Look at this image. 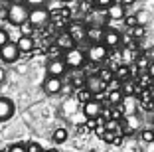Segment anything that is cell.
<instances>
[{"label":"cell","mask_w":154,"mask_h":152,"mask_svg":"<svg viewBox=\"0 0 154 152\" xmlns=\"http://www.w3.org/2000/svg\"><path fill=\"white\" fill-rule=\"evenodd\" d=\"M28 14H30V8L24 2H12L6 10V18L12 26H24L28 22Z\"/></svg>","instance_id":"1"},{"label":"cell","mask_w":154,"mask_h":152,"mask_svg":"<svg viewBox=\"0 0 154 152\" xmlns=\"http://www.w3.org/2000/svg\"><path fill=\"white\" fill-rule=\"evenodd\" d=\"M63 63L71 69H81L85 65V51L79 48H69L63 54Z\"/></svg>","instance_id":"2"},{"label":"cell","mask_w":154,"mask_h":152,"mask_svg":"<svg viewBox=\"0 0 154 152\" xmlns=\"http://www.w3.org/2000/svg\"><path fill=\"white\" fill-rule=\"evenodd\" d=\"M51 14L50 10L45 8V6H40V8H32L30 14H28V24L34 28H40V26H45V24L50 22Z\"/></svg>","instance_id":"3"},{"label":"cell","mask_w":154,"mask_h":152,"mask_svg":"<svg viewBox=\"0 0 154 152\" xmlns=\"http://www.w3.org/2000/svg\"><path fill=\"white\" fill-rule=\"evenodd\" d=\"M65 34L71 38L73 44H81V42L87 40V26L83 22H71Z\"/></svg>","instance_id":"4"},{"label":"cell","mask_w":154,"mask_h":152,"mask_svg":"<svg viewBox=\"0 0 154 152\" xmlns=\"http://www.w3.org/2000/svg\"><path fill=\"white\" fill-rule=\"evenodd\" d=\"M87 57L93 63H103L105 59L109 57V48L105 44H91L89 51H87Z\"/></svg>","instance_id":"5"},{"label":"cell","mask_w":154,"mask_h":152,"mask_svg":"<svg viewBox=\"0 0 154 152\" xmlns=\"http://www.w3.org/2000/svg\"><path fill=\"white\" fill-rule=\"evenodd\" d=\"M45 69H48V77H59V79L67 73V65L63 63V59H59V57L50 59Z\"/></svg>","instance_id":"6"},{"label":"cell","mask_w":154,"mask_h":152,"mask_svg":"<svg viewBox=\"0 0 154 152\" xmlns=\"http://www.w3.org/2000/svg\"><path fill=\"white\" fill-rule=\"evenodd\" d=\"M101 111H103V105L97 99H89L87 103H83V115H85V119H99Z\"/></svg>","instance_id":"7"},{"label":"cell","mask_w":154,"mask_h":152,"mask_svg":"<svg viewBox=\"0 0 154 152\" xmlns=\"http://www.w3.org/2000/svg\"><path fill=\"white\" fill-rule=\"evenodd\" d=\"M0 57H2V61H6V63L16 61V59L20 57V51H18V48H16V44L8 42L6 45H2V48H0Z\"/></svg>","instance_id":"8"},{"label":"cell","mask_w":154,"mask_h":152,"mask_svg":"<svg viewBox=\"0 0 154 152\" xmlns=\"http://www.w3.org/2000/svg\"><path fill=\"white\" fill-rule=\"evenodd\" d=\"M14 116V103L8 97H0V123H6Z\"/></svg>","instance_id":"9"},{"label":"cell","mask_w":154,"mask_h":152,"mask_svg":"<svg viewBox=\"0 0 154 152\" xmlns=\"http://www.w3.org/2000/svg\"><path fill=\"white\" fill-rule=\"evenodd\" d=\"M105 83L99 79L97 75H87L85 77V89L89 91L91 95H99V93H103V89H105Z\"/></svg>","instance_id":"10"},{"label":"cell","mask_w":154,"mask_h":152,"mask_svg":"<svg viewBox=\"0 0 154 152\" xmlns=\"http://www.w3.org/2000/svg\"><path fill=\"white\" fill-rule=\"evenodd\" d=\"M61 89H63V81L59 79V77H48L44 81V91L48 95H57Z\"/></svg>","instance_id":"11"},{"label":"cell","mask_w":154,"mask_h":152,"mask_svg":"<svg viewBox=\"0 0 154 152\" xmlns=\"http://www.w3.org/2000/svg\"><path fill=\"white\" fill-rule=\"evenodd\" d=\"M105 12H107V18L109 20H125V16H127V8L122 4H119V2H113Z\"/></svg>","instance_id":"12"},{"label":"cell","mask_w":154,"mask_h":152,"mask_svg":"<svg viewBox=\"0 0 154 152\" xmlns=\"http://www.w3.org/2000/svg\"><path fill=\"white\" fill-rule=\"evenodd\" d=\"M121 42H122V36L117 30H105L103 44L107 45V48H117V45H121Z\"/></svg>","instance_id":"13"},{"label":"cell","mask_w":154,"mask_h":152,"mask_svg":"<svg viewBox=\"0 0 154 152\" xmlns=\"http://www.w3.org/2000/svg\"><path fill=\"white\" fill-rule=\"evenodd\" d=\"M103 34H105V30L101 26H89L87 28V40L91 44H103Z\"/></svg>","instance_id":"14"},{"label":"cell","mask_w":154,"mask_h":152,"mask_svg":"<svg viewBox=\"0 0 154 152\" xmlns=\"http://www.w3.org/2000/svg\"><path fill=\"white\" fill-rule=\"evenodd\" d=\"M34 38L32 36H20V40L16 42V48H18V51L22 54V51H32L34 49Z\"/></svg>","instance_id":"15"},{"label":"cell","mask_w":154,"mask_h":152,"mask_svg":"<svg viewBox=\"0 0 154 152\" xmlns=\"http://www.w3.org/2000/svg\"><path fill=\"white\" fill-rule=\"evenodd\" d=\"M122 99H125V95H122V91H121V89H117V91H109V93H107V101H109L113 107H119V105L122 103Z\"/></svg>","instance_id":"16"},{"label":"cell","mask_w":154,"mask_h":152,"mask_svg":"<svg viewBox=\"0 0 154 152\" xmlns=\"http://www.w3.org/2000/svg\"><path fill=\"white\" fill-rule=\"evenodd\" d=\"M55 45H57V48H63V49L75 48V45H73V42H71V38H69L67 34H65V32L57 36V40H55Z\"/></svg>","instance_id":"17"},{"label":"cell","mask_w":154,"mask_h":152,"mask_svg":"<svg viewBox=\"0 0 154 152\" xmlns=\"http://www.w3.org/2000/svg\"><path fill=\"white\" fill-rule=\"evenodd\" d=\"M97 77H99L105 85H107V83H111V81L115 79V71H113V69H109V67H103V69H99Z\"/></svg>","instance_id":"18"},{"label":"cell","mask_w":154,"mask_h":152,"mask_svg":"<svg viewBox=\"0 0 154 152\" xmlns=\"http://www.w3.org/2000/svg\"><path fill=\"white\" fill-rule=\"evenodd\" d=\"M128 73H131V67H128L127 63H122V65H119L117 71H115V79H119L122 83V81L128 79Z\"/></svg>","instance_id":"19"},{"label":"cell","mask_w":154,"mask_h":152,"mask_svg":"<svg viewBox=\"0 0 154 152\" xmlns=\"http://www.w3.org/2000/svg\"><path fill=\"white\" fill-rule=\"evenodd\" d=\"M67 130L63 129V126H59V129H55L54 130V134H51V138H54V142H65L67 140Z\"/></svg>","instance_id":"20"},{"label":"cell","mask_w":154,"mask_h":152,"mask_svg":"<svg viewBox=\"0 0 154 152\" xmlns=\"http://www.w3.org/2000/svg\"><path fill=\"white\" fill-rule=\"evenodd\" d=\"M121 91H122L125 97H131V95L134 93V81H132V79L122 81V83H121Z\"/></svg>","instance_id":"21"},{"label":"cell","mask_w":154,"mask_h":152,"mask_svg":"<svg viewBox=\"0 0 154 152\" xmlns=\"http://www.w3.org/2000/svg\"><path fill=\"white\" fill-rule=\"evenodd\" d=\"M134 18H136V26L144 28L146 22H148V12H146V10H138V12L134 14Z\"/></svg>","instance_id":"22"},{"label":"cell","mask_w":154,"mask_h":152,"mask_svg":"<svg viewBox=\"0 0 154 152\" xmlns=\"http://www.w3.org/2000/svg\"><path fill=\"white\" fill-rule=\"evenodd\" d=\"M134 63H136V65H134L136 69H142V71H146V67H148V63H150V61H148V57H146V55H140V57L136 59Z\"/></svg>","instance_id":"23"},{"label":"cell","mask_w":154,"mask_h":152,"mask_svg":"<svg viewBox=\"0 0 154 152\" xmlns=\"http://www.w3.org/2000/svg\"><path fill=\"white\" fill-rule=\"evenodd\" d=\"M77 99H79L81 103H87V101L91 99V93L85 89V87H83V89H79V93H77Z\"/></svg>","instance_id":"24"},{"label":"cell","mask_w":154,"mask_h":152,"mask_svg":"<svg viewBox=\"0 0 154 152\" xmlns=\"http://www.w3.org/2000/svg\"><path fill=\"white\" fill-rule=\"evenodd\" d=\"M140 136H142L144 142H154V130H150V129H144Z\"/></svg>","instance_id":"25"},{"label":"cell","mask_w":154,"mask_h":152,"mask_svg":"<svg viewBox=\"0 0 154 152\" xmlns=\"http://www.w3.org/2000/svg\"><path fill=\"white\" fill-rule=\"evenodd\" d=\"M125 26L128 28V30H132V28H136V18H134V14H131V16H125Z\"/></svg>","instance_id":"26"},{"label":"cell","mask_w":154,"mask_h":152,"mask_svg":"<svg viewBox=\"0 0 154 152\" xmlns=\"http://www.w3.org/2000/svg\"><path fill=\"white\" fill-rule=\"evenodd\" d=\"M93 2H95V6H97V8H101V10H107V8H109V6L115 2V0H93Z\"/></svg>","instance_id":"27"},{"label":"cell","mask_w":154,"mask_h":152,"mask_svg":"<svg viewBox=\"0 0 154 152\" xmlns=\"http://www.w3.org/2000/svg\"><path fill=\"white\" fill-rule=\"evenodd\" d=\"M10 42V36H8V32L4 30V28H0V48L2 45H6Z\"/></svg>","instance_id":"28"},{"label":"cell","mask_w":154,"mask_h":152,"mask_svg":"<svg viewBox=\"0 0 154 152\" xmlns=\"http://www.w3.org/2000/svg\"><path fill=\"white\" fill-rule=\"evenodd\" d=\"M26 152H44V150H42V146L38 142H28L26 144Z\"/></svg>","instance_id":"29"},{"label":"cell","mask_w":154,"mask_h":152,"mask_svg":"<svg viewBox=\"0 0 154 152\" xmlns=\"http://www.w3.org/2000/svg\"><path fill=\"white\" fill-rule=\"evenodd\" d=\"M142 36H144V28L136 26V28H132V30H131V38H142Z\"/></svg>","instance_id":"30"},{"label":"cell","mask_w":154,"mask_h":152,"mask_svg":"<svg viewBox=\"0 0 154 152\" xmlns=\"http://www.w3.org/2000/svg\"><path fill=\"white\" fill-rule=\"evenodd\" d=\"M48 0H26V6H32V8H40V6H44Z\"/></svg>","instance_id":"31"},{"label":"cell","mask_w":154,"mask_h":152,"mask_svg":"<svg viewBox=\"0 0 154 152\" xmlns=\"http://www.w3.org/2000/svg\"><path fill=\"white\" fill-rule=\"evenodd\" d=\"M8 152H26V144H12Z\"/></svg>","instance_id":"32"},{"label":"cell","mask_w":154,"mask_h":152,"mask_svg":"<svg viewBox=\"0 0 154 152\" xmlns=\"http://www.w3.org/2000/svg\"><path fill=\"white\" fill-rule=\"evenodd\" d=\"M146 73H148V75L154 79V61H150V63H148V67H146Z\"/></svg>","instance_id":"33"},{"label":"cell","mask_w":154,"mask_h":152,"mask_svg":"<svg viewBox=\"0 0 154 152\" xmlns=\"http://www.w3.org/2000/svg\"><path fill=\"white\" fill-rule=\"evenodd\" d=\"M115 2H119V4H122L125 8H127V6H131L132 2H134V0H115Z\"/></svg>","instance_id":"34"},{"label":"cell","mask_w":154,"mask_h":152,"mask_svg":"<svg viewBox=\"0 0 154 152\" xmlns=\"http://www.w3.org/2000/svg\"><path fill=\"white\" fill-rule=\"evenodd\" d=\"M6 79V71H4V67H0V83H4Z\"/></svg>","instance_id":"35"},{"label":"cell","mask_w":154,"mask_h":152,"mask_svg":"<svg viewBox=\"0 0 154 152\" xmlns=\"http://www.w3.org/2000/svg\"><path fill=\"white\" fill-rule=\"evenodd\" d=\"M44 152H59V150H55V148H50V150H44Z\"/></svg>","instance_id":"36"},{"label":"cell","mask_w":154,"mask_h":152,"mask_svg":"<svg viewBox=\"0 0 154 152\" xmlns=\"http://www.w3.org/2000/svg\"><path fill=\"white\" fill-rule=\"evenodd\" d=\"M0 152H2V150H0Z\"/></svg>","instance_id":"37"}]
</instances>
